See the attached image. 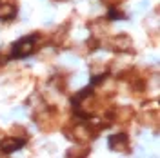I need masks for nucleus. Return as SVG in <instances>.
<instances>
[{
    "instance_id": "nucleus-1",
    "label": "nucleus",
    "mask_w": 160,
    "mask_h": 158,
    "mask_svg": "<svg viewBox=\"0 0 160 158\" xmlns=\"http://www.w3.org/2000/svg\"><path fill=\"white\" fill-rule=\"evenodd\" d=\"M33 49H35V38L33 37H26V38H22L20 42L15 44L13 57H28L29 53H33Z\"/></svg>"
},
{
    "instance_id": "nucleus-2",
    "label": "nucleus",
    "mask_w": 160,
    "mask_h": 158,
    "mask_svg": "<svg viewBox=\"0 0 160 158\" xmlns=\"http://www.w3.org/2000/svg\"><path fill=\"white\" fill-rule=\"evenodd\" d=\"M22 146H24V140H18V138H6V140H2L0 149H2L4 153H11V151H15V149H20Z\"/></svg>"
},
{
    "instance_id": "nucleus-3",
    "label": "nucleus",
    "mask_w": 160,
    "mask_h": 158,
    "mask_svg": "<svg viewBox=\"0 0 160 158\" xmlns=\"http://www.w3.org/2000/svg\"><path fill=\"white\" fill-rule=\"evenodd\" d=\"M15 15H17V7L15 6H11L8 2L0 4V20H11Z\"/></svg>"
},
{
    "instance_id": "nucleus-4",
    "label": "nucleus",
    "mask_w": 160,
    "mask_h": 158,
    "mask_svg": "<svg viewBox=\"0 0 160 158\" xmlns=\"http://www.w3.org/2000/svg\"><path fill=\"white\" fill-rule=\"evenodd\" d=\"M109 146L113 149H124L128 146V136L126 135H113V136H109Z\"/></svg>"
}]
</instances>
